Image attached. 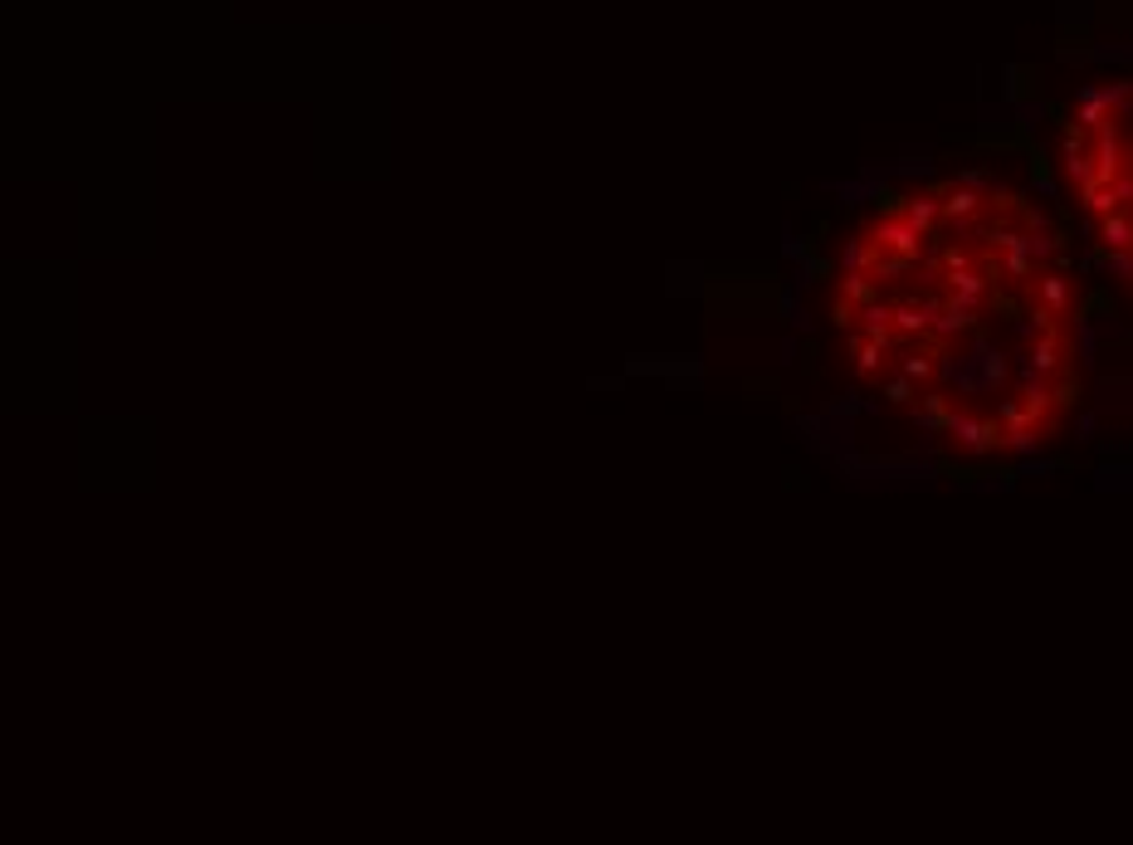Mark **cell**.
<instances>
[{
  "label": "cell",
  "mask_w": 1133,
  "mask_h": 845,
  "mask_svg": "<svg viewBox=\"0 0 1133 845\" xmlns=\"http://www.w3.org/2000/svg\"><path fill=\"white\" fill-rule=\"evenodd\" d=\"M1065 176L1105 265L1133 279V84L1089 88L1065 133Z\"/></svg>",
  "instance_id": "cell-1"
}]
</instances>
